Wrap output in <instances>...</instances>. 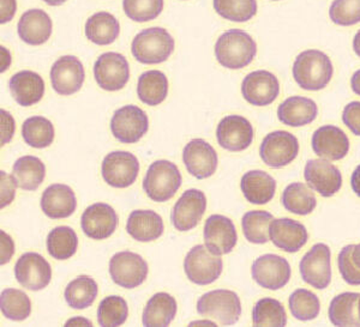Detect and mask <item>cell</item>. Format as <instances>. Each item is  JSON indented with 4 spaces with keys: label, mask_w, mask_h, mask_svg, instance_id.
I'll use <instances>...</instances> for the list:
<instances>
[{
    "label": "cell",
    "mask_w": 360,
    "mask_h": 327,
    "mask_svg": "<svg viewBox=\"0 0 360 327\" xmlns=\"http://www.w3.org/2000/svg\"><path fill=\"white\" fill-rule=\"evenodd\" d=\"M292 74L304 91H319L332 81L334 69L327 54L319 49H307L295 58Z\"/></svg>",
    "instance_id": "cell-1"
},
{
    "label": "cell",
    "mask_w": 360,
    "mask_h": 327,
    "mask_svg": "<svg viewBox=\"0 0 360 327\" xmlns=\"http://www.w3.org/2000/svg\"><path fill=\"white\" fill-rule=\"evenodd\" d=\"M257 53L254 39L244 30L231 29L217 39L215 57L220 65L229 70H239L249 65Z\"/></svg>",
    "instance_id": "cell-2"
},
{
    "label": "cell",
    "mask_w": 360,
    "mask_h": 327,
    "mask_svg": "<svg viewBox=\"0 0 360 327\" xmlns=\"http://www.w3.org/2000/svg\"><path fill=\"white\" fill-rule=\"evenodd\" d=\"M174 39L159 27L144 29L137 34L131 45L132 55L141 64H161L174 52Z\"/></svg>",
    "instance_id": "cell-3"
},
{
    "label": "cell",
    "mask_w": 360,
    "mask_h": 327,
    "mask_svg": "<svg viewBox=\"0 0 360 327\" xmlns=\"http://www.w3.org/2000/svg\"><path fill=\"white\" fill-rule=\"evenodd\" d=\"M197 312L203 318L231 326L242 315V303L234 291L219 289L202 295L197 302Z\"/></svg>",
    "instance_id": "cell-4"
},
{
    "label": "cell",
    "mask_w": 360,
    "mask_h": 327,
    "mask_svg": "<svg viewBox=\"0 0 360 327\" xmlns=\"http://www.w3.org/2000/svg\"><path fill=\"white\" fill-rule=\"evenodd\" d=\"M181 180V174L176 164L167 160L155 161L149 166L144 176V192L153 201L165 203L176 196Z\"/></svg>",
    "instance_id": "cell-5"
},
{
    "label": "cell",
    "mask_w": 360,
    "mask_h": 327,
    "mask_svg": "<svg viewBox=\"0 0 360 327\" xmlns=\"http://www.w3.org/2000/svg\"><path fill=\"white\" fill-rule=\"evenodd\" d=\"M222 259L213 254L205 245H197L188 251L184 260V271L190 282L208 286L222 274Z\"/></svg>",
    "instance_id": "cell-6"
},
{
    "label": "cell",
    "mask_w": 360,
    "mask_h": 327,
    "mask_svg": "<svg viewBox=\"0 0 360 327\" xmlns=\"http://www.w3.org/2000/svg\"><path fill=\"white\" fill-rule=\"evenodd\" d=\"M149 128V119L139 107L129 105L115 112L111 120L112 135L120 143L134 144L143 138Z\"/></svg>",
    "instance_id": "cell-7"
},
{
    "label": "cell",
    "mask_w": 360,
    "mask_h": 327,
    "mask_svg": "<svg viewBox=\"0 0 360 327\" xmlns=\"http://www.w3.org/2000/svg\"><path fill=\"white\" fill-rule=\"evenodd\" d=\"M148 264L139 254L130 251L115 253L110 260V274L115 284L135 289L147 279Z\"/></svg>",
    "instance_id": "cell-8"
},
{
    "label": "cell",
    "mask_w": 360,
    "mask_h": 327,
    "mask_svg": "<svg viewBox=\"0 0 360 327\" xmlns=\"http://www.w3.org/2000/svg\"><path fill=\"white\" fill-rule=\"evenodd\" d=\"M330 248L326 243L312 246L299 264V271L304 282L312 288L323 291L332 281V262Z\"/></svg>",
    "instance_id": "cell-9"
},
{
    "label": "cell",
    "mask_w": 360,
    "mask_h": 327,
    "mask_svg": "<svg viewBox=\"0 0 360 327\" xmlns=\"http://www.w3.org/2000/svg\"><path fill=\"white\" fill-rule=\"evenodd\" d=\"M299 152V142L287 131H275L266 135L259 147V156L270 168H283L292 164Z\"/></svg>",
    "instance_id": "cell-10"
},
{
    "label": "cell",
    "mask_w": 360,
    "mask_h": 327,
    "mask_svg": "<svg viewBox=\"0 0 360 327\" xmlns=\"http://www.w3.org/2000/svg\"><path fill=\"white\" fill-rule=\"evenodd\" d=\"M94 77L103 91L123 89L130 78V66L127 58L115 52L101 54L94 64Z\"/></svg>",
    "instance_id": "cell-11"
},
{
    "label": "cell",
    "mask_w": 360,
    "mask_h": 327,
    "mask_svg": "<svg viewBox=\"0 0 360 327\" xmlns=\"http://www.w3.org/2000/svg\"><path fill=\"white\" fill-rule=\"evenodd\" d=\"M251 274L258 286L278 291L291 279V265L276 254H264L257 258L251 267Z\"/></svg>",
    "instance_id": "cell-12"
},
{
    "label": "cell",
    "mask_w": 360,
    "mask_h": 327,
    "mask_svg": "<svg viewBox=\"0 0 360 327\" xmlns=\"http://www.w3.org/2000/svg\"><path fill=\"white\" fill-rule=\"evenodd\" d=\"M101 173L107 185L115 188H127L139 176V162L131 152H113L103 159Z\"/></svg>",
    "instance_id": "cell-13"
},
{
    "label": "cell",
    "mask_w": 360,
    "mask_h": 327,
    "mask_svg": "<svg viewBox=\"0 0 360 327\" xmlns=\"http://www.w3.org/2000/svg\"><path fill=\"white\" fill-rule=\"evenodd\" d=\"M15 277L28 291H42L51 283L52 267L41 254L28 252L17 260Z\"/></svg>",
    "instance_id": "cell-14"
},
{
    "label": "cell",
    "mask_w": 360,
    "mask_h": 327,
    "mask_svg": "<svg viewBox=\"0 0 360 327\" xmlns=\"http://www.w3.org/2000/svg\"><path fill=\"white\" fill-rule=\"evenodd\" d=\"M217 143L229 152H244L254 140V127L240 115H227L217 128Z\"/></svg>",
    "instance_id": "cell-15"
},
{
    "label": "cell",
    "mask_w": 360,
    "mask_h": 327,
    "mask_svg": "<svg viewBox=\"0 0 360 327\" xmlns=\"http://www.w3.org/2000/svg\"><path fill=\"white\" fill-rule=\"evenodd\" d=\"M207 210V198L205 193L191 188L183 193L172 209L171 221L176 230L188 232L193 229L205 215Z\"/></svg>",
    "instance_id": "cell-16"
},
{
    "label": "cell",
    "mask_w": 360,
    "mask_h": 327,
    "mask_svg": "<svg viewBox=\"0 0 360 327\" xmlns=\"http://www.w3.org/2000/svg\"><path fill=\"white\" fill-rule=\"evenodd\" d=\"M86 78L83 64L74 55L59 58L51 69V82L54 91L69 96L81 91Z\"/></svg>",
    "instance_id": "cell-17"
},
{
    "label": "cell",
    "mask_w": 360,
    "mask_h": 327,
    "mask_svg": "<svg viewBox=\"0 0 360 327\" xmlns=\"http://www.w3.org/2000/svg\"><path fill=\"white\" fill-rule=\"evenodd\" d=\"M242 94L252 106H269L280 94V83L269 71H254L244 78Z\"/></svg>",
    "instance_id": "cell-18"
},
{
    "label": "cell",
    "mask_w": 360,
    "mask_h": 327,
    "mask_svg": "<svg viewBox=\"0 0 360 327\" xmlns=\"http://www.w3.org/2000/svg\"><path fill=\"white\" fill-rule=\"evenodd\" d=\"M205 247L217 255L229 254L237 245V229L233 222L224 215H212L205 221Z\"/></svg>",
    "instance_id": "cell-19"
},
{
    "label": "cell",
    "mask_w": 360,
    "mask_h": 327,
    "mask_svg": "<svg viewBox=\"0 0 360 327\" xmlns=\"http://www.w3.org/2000/svg\"><path fill=\"white\" fill-rule=\"evenodd\" d=\"M304 178L307 186L324 198L334 196L342 186V176L339 168L323 159L307 161Z\"/></svg>",
    "instance_id": "cell-20"
},
{
    "label": "cell",
    "mask_w": 360,
    "mask_h": 327,
    "mask_svg": "<svg viewBox=\"0 0 360 327\" xmlns=\"http://www.w3.org/2000/svg\"><path fill=\"white\" fill-rule=\"evenodd\" d=\"M185 167L198 180L208 179L217 172V154L210 144L197 138L188 142L183 150Z\"/></svg>",
    "instance_id": "cell-21"
},
{
    "label": "cell",
    "mask_w": 360,
    "mask_h": 327,
    "mask_svg": "<svg viewBox=\"0 0 360 327\" xmlns=\"http://www.w3.org/2000/svg\"><path fill=\"white\" fill-rule=\"evenodd\" d=\"M83 233L93 240H105L111 236L118 227V215L111 205L95 203L88 206L82 218Z\"/></svg>",
    "instance_id": "cell-22"
},
{
    "label": "cell",
    "mask_w": 360,
    "mask_h": 327,
    "mask_svg": "<svg viewBox=\"0 0 360 327\" xmlns=\"http://www.w3.org/2000/svg\"><path fill=\"white\" fill-rule=\"evenodd\" d=\"M312 150L316 155L328 161H340L349 152V140L341 128L326 125L317 128L312 135Z\"/></svg>",
    "instance_id": "cell-23"
},
{
    "label": "cell",
    "mask_w": 360,
    "mask_h": 327,
    "mask_svg": "<svg viewBox=\"0 0 360 327\" xmlns=\"http://www.w3.org/2000/svg\"><path fill=\"white\" fill-rule=\"evenodd\" d=\"M270 240L278 248L287 253H297L307 245L305 225L291 218L273 220L269 227Z\"/></svg>",
    "instance_id": "cell-24"
},
{
    "label": "cell",
    "mask_w": 360,
    "mask_h": 327,
    "mask_svg": "<svg viewBox=\"0 0 360 327\" xmlns=\"http://www.w3.org/2000/svg\"><path fill=\"white\" fill-rule=\"evenodd\" d=\"M77 208L76 196L68 185L54 184L46 188L41 196V209L52 220L68 218Z\"/></svg>",
    "instance_id": "cell-25"
},
{
    "label": "cell",
    "mask_w": 360,
    "mask_h": 327,
    "mask_svg": "<svg viewBox=\"0 0 360 327\" xmlns=\"http://www.w3.org/2000/svg\"><path fill=\"white\" fill-rule=\"evenodd\" d=\"M52 20L49 13L40 8L25 11L17 25V32L22 40L32 46L44 45L52 35Z\"/></svg>",
    "instance_id": "cell-26"
},
{
    "label": "cell",
    "mask_w": 360,
    "mask_h": 327,
    "mask_svg": "<svg viewBox=\"0 0 360 327\" xmlns=\"http://www.w3.org/2000/svg\"><path fill=\"white\" fill-rule=\"evenodd\" d=\"M8 88L15 101L20 106H33L40 102L45 94V82L40 74L33 71L25 70L13 74Z\"/></svg>",
    "instance_id": "cell-27"
},
{
    "label": "cell",
    "mask_w": 360,
    "mask_h": 327,
    "mask_svg": "<svg viewBox=\"0 0 360 327\" xmlns=\"http://www.w3.org/2000/svg\"><path fill=\"white\" fill-rule=\"evenodd\" d=\"M319 108L311 98L292 96L285 100L278 108V118L283 125L302 127L315 121Z\"/></svg>",
    "instance_id": "cell-28"
},
{
    "label": "cell",
    "mask_w": 360,
    "mask_h": 327,
    "mask_svg": "<svg viewBox=\"0 0 360 327\" xmlns=\"http://www.w3.org/2000/svg\"><path fill=\"white\" fill-rule=\"evenodd\" d=\"M127 232L139 242L158 240L164 234V221L152 210H135L127 218Z\"/></svg>",
    "instance_id": "cell-29"
},
{
    "label": "cell",
    "mask_w": 360,
    "mask_h": 327,
    "mask_svg": "<svg viewBox=\"0 0 360 327\" xmlns=\"http://www.w3.org/2000/svg\"><path fill=\"white\" fill-rule=\"evenodd\" d=\"M240 188L249 203L264 205L274 198L276 181L263 171H250L243 175Z\"/></svg>",
    "instance_id": "cell-30"
},
{
    "label": "cell",
    "mask_w": 360,
    "mask_h": 327,
    "mask_svg": "<svg viewBox=\"0 0 360 327\" xmlns=\"http://www.w3.org/2000/svg\"><path fill=\"white\" fill-rule=\"evenodd\" d=\"M176 301L167 293L153 295L144 307L142 321L147 327H166L176 318Z\"/></svg>",
    "instance_id": "cell-31"
},
{
    "label": "cell",
    "mask_w": 360,
    "mask_h": 327,
    "mask_svg": "<svg viewBox=\"0 0 360 327\" xmlns=\"http://www.w3.org/2000/svg\"><path fill=\"white\" fill-rule=\"evenodd\" d=\"M119 33L118 20L106 11L94 13L86 21V36L95 45H111L118 39Z\"/></svg>",
    "instance_id": "cell-32"
},
{
    "label": "cell",
    "mask_w": 360,
    "mask_h": 327,
    "mask_svg": "<svg viewBox=\"0 0 360 327\" xmlns=\"http://www.w3.org/2000/svg\"><path fill=\"white\" fill-rule=\"evenodd\" d=\"M13 175L18 187L25 191H37L45 180V164L35 156H23L13 164Z\"/></svg>",
    "instance_id": "cell-33"
},
{
    "label": "cell",
    "mask_w": 360,
    "mask_h": 327,
    "mask_svg": "<svg viewBox=\"0 0 360 327\" xmlns=\"http://www.w3.org/2000/svg\"><path fill=\"white\" fill-rule=\"evenodd\" d=\"M359 298L358 293H342L335 296L329 306L330 323L334 326H360Z\"/></svg>",
    "instance_id": "cell-34"
},
{
    "label": "cell",
    "mask_w": 360,
    "mask_h": 327,
    "mask_svg": "<svg viewBox=\"0 0 360 327\" xmlns=\"http://www.w3.org/2000/svg\"><path fill=\"white\" fill-rule=\"evenodd\" d=\"M168 94V79L161 71L150 70L141 74L137 84V95L148 106H159Z\"/></svg>",
    "instance_id": "cell-35"
},
{
    "label": "cell",
    "mask_w": 360,
    "mask_h": 327,
    "mask_svg": "<svg viewBox=\"0 0 360 327\" xmlns=\"http://www.w3.org/2000/svg\"><path fill=\"white\" fill-rule=\"evenodd\" d=\"M283 208L298 216H307L316 209L317 199L311 188L303 182L288 185L281 196Z\"/></svg>",
    "instance_id": "cell-36"
},
{
    "label": "cell",
    "mask_w": 360,
    "mask_h": 327,
    "mask_svg": "<svg viewBox=\"0 0 360 327\" xmlns=\"http://www.w3.org/2000/svg\"><path fill=\"white\" fill-rule=\"evenodd\" d=\"M98 284L89 276H78L66 286L65 301L74 309H86L98 296Z\"/></svg>",
    "instance_id": "cell-37"
},
{
    "label": "cell",
    "mask_w": 360,
    "mask_h": 327,
    "mask_svg": "<svg viewBox=\"0 0 360 327\" xmlns=\"http://www.w3.org/2000/svg\"><path fill=\"white\" fill-rule=\"evenodd\" d=\"M47 251L51 257L57 260H66L77 251L78 237L75 230L66 225L51 230L47 236Z\"/></svg>",
    "instance_id": "cell-38"
},
{
    "label": "cell",
    "mask_w": 360,
    "mask_h": 327,
    "mask_svg": "<svg viewBox=\"0 0 360 327\" xmlns=\"http://www.w3.org/2000/svg\"><path fill=\"white\" fill-rule=\"evenodd\" d=\"M22 137L29 147L44 149L54 140L53 124L44 116H32L22 126Z\"/></svg>",
    "instance_id": "cell-39"
},
{
    "label": "cell",
    "mask_w": 360,
    "mask_h": 327,
    "mask_svg": "<svg viewBox=\"0 0 360 327\" xmlns=\"http://www.w3.org/2000/svg\"><path fill=\"white\" fill-rule=\"evenodd\" d=\"M273 215L262 210L246 213L242 218L243 233L248 241L263 245L269 241V227Z\"/></svg>",
    "instance_id": "cell-40"
},
{
    "label": "cell",
    "mask_w": 360,
    "mask_h": 327,
    "mask_svg": "<svg viewBox=\"0 0 360 327\" xmlns=\"http://www.w3.org/2000/svg\"><path fill=\"white\" fill-rule=\"evenodd\" d=\"M0 308L1 313L8 319L22 321L27 319L32 313V302L25 291L8 288L1 291Z\"/></svg>",
    "instance_id": "cell-41"
},
{
    "label": "cell",
    "mask_w": 360,
    "mask_h": 327,
    "mask_svg": "<svg viewBox=\"0 0 360 327\" xmlns=\"http://www.w3.org/2000/svg\"><path fill=\"white\" fill-rule=\"evenodd\" d=\"M255 326H286L287 314L283 303L271 298L257 301L252 311Z\"/></svg>",
    "instance_id": "cell-42"
},
{
    "label": "cell",
    "mask_w": 360,
    "mask_h": 327,
    "mask_svg": "<svg viewBox=\"0 0 360 327\" xmlns=\"http://www.w3.org/2000/svg\"><path fill=\"white\" fill-rule=\"evenodd\" d=\"M129 315V307L123 298L113 295L107 296L98 308V323L100 326L117 327L123 325Z\"/></svg>",
    "instance_id": "cell-43"
},
{
    "label": "cell",
    "mask_w": 360,
    "mask_h": 327,
    "mask_svg": "<svg viewBox=\"0 0 360 327\" xmlns=\"http://www.w3.org/2000/svg\"><path fill=\"white\" fill-rule=\"evenodd\" d=\"M217 15L229 21L248 22L257 13L256 0H214Z\"/></svg>",
    "instance_id": "cell-44"
},
{
    "label": "cell",
    "mask_w": 360,
    "mask_h": 327,
    "mask_svg": "<svg viewBox=\"0 0 360 327\" xmlns=\"http://www.w3.org/2000/svg\"><path fill=\"white\" fill-rule=\"evenodd\" d=\"M288 305L293 316L300 321L316 319L321 311V303L317 295L307 289L295 291L290 296Z\"/></svg>",
    "instance_id": "cell-45"
},
{
    "label": "cell",
    "mask_w": 360,
    "mask_h": 327,
    "mask_svg": "<svg viewBox=\"0 0 360 327\" xmlns=\"http://www.w3.org/2000/svg\"><path fill=\"white\" fill-rule=\"evenodd\" d=\"M124 13L134 22L153 21L164 8V0H123Z\"/></svg>",
    "instance_id": "cell-46"
},
{
    "label": "cell",
    "mask_w": 360,
    "mask_h": 327,
    "mask_svg": "<svg viewBox=\"0 0 360 327\" xmlns=\"http://www.w3.org/2000/svg\"><path fill=\"white\" fill-rule=\"evenodd\" d=\"M329 17L341 27L358 25L360 22V0H334L329 8Z\"/></svg>",
    "instance_id": "cell-47"
},
{
    "label": "cell",
    "mask_w": 360,
    "mask_h": 327,
    "mask_svg": "<svg viewBox=\"0 0 360 327\" xmlns=\"http://www.w3.org/2000/svg\"><path fill=\"white\" fill-rule=\"evenodd\" d=\"M354 245L345 246L338 257L340 274L349 286H360V266L353 258Z\"/></svg>",
    "instance_id": "cell-48"
},
{
    "label": "cell",
    "mask_w": 360,
    "mask_h": 327,
    "mask_svg": "<svg viewBox=\"0 0 360 327\" xmlns=\"http://www.w3.org/2000/svg\"><path fill=\"white\" fill-rule=\"evenodd\" d=\"M342 121L353 135H360V102L353 101L345 107Z\"/></svg>",
    "instance_id": "cell-49"
},
{
    "label": "cell",
    "mask_w": 360,
    "mask_h": 327,
    "mask_svg": "<svg viewBox=\"0 0 360 327\" xmlns=\"http://www.w3.org/2000/svg\"><path fill=\"white\" fill-rule=\"evenodd\" d=\"M0 178H1V208H5L11 204L16 194V187L18 186L13 175H8L3 171L0 172Z\"/></svg>",
    "instance_id": "cell-50"
},
{
    "label": "cell",
    "mask_w": 360,
    "mask_h": 327,
    "mask_svg": "<svg viewBox=\"0 0 360 327\" xmlns=\"http://www.w3.org/2000/svg\"><path fill=\"white\" fill-rule=\"evenodd\" d=\"M1 145L8 144L13 138V132H15V120L13 115L8 112L1 109Z\"/></svg>",
    "instance_id": "cell-51"
},
{
    "label": "cell",
    "mask_w": 360,
    "mask_h": 327,
    "mask_svg": "<svg viewBox=\"0 0 360 327\" xmlns=\"http://www.w3.org/2000/svg\"><path fill=\"white\" fill-rule=\"evenodd\" d=\"M0 236H1V262H0L1 265H4L11 260V257L15 252V243L13 239L8 236L4 230L0 232Z\"/></svg>",
    "instance_id": "cell-52"
},
{
    "label": "cell",
    "mask_w": 360,
    "mask_h": 327,
    "mask_svg": "<svg viewBox=\"0 0 360 327\" xmlns=\"http://www.w3.org/2000/svg\"><path fill=\"white\" fill-rule=\"evenodd\" d=\"M16 0H1V15L0 22L8 23L13 20L16 13Z\"/></svg>",
    "instance_id": "cell-53"
},
{
    "label": "cell",
    "mask_w": 360,
    "mask_h": 327,
    "mask_svg": "<svg viewBox=\"0 0 360 327\" xmlns=\"http://www.w3.org/2000/svg\"><path fill=\"white\" fill-rule=\"evenodd\" d=\"M351 186H352L353 192L360 198V164L354 169L351 176Z\"/></svg>",
    "instance_id": "cell-54"
},
{
    "label": "cell",
    "mask_w": 360,
    "mask_h": 327,
    "mask_svg": "<svg viewBox=\"0 0 360 327\" xmlns=\"http://www.w3.org/2000/svg\"><path fill=\"white\" fill-rule=\"evenodd\" d=\"M351 86L354 94L360 96V70L356 71L351 78Z\"/></svg>",
    "instance_id": "cell-55"
},
{
    "label": "cell",
    "mask_w": 360,
    "mask_h": 327,
    "mask_svg": "<svg viewBox=\"0 0 360 327\" xmlns=\"http://www.w3.org/2000/svg\"><path fill=\"white\" fill-rule=\"evenodd\" d=\"M86 325V326H93V323H90L89 320L83 319L81 316H77V318H75V319H71L65 323L66 326H70V325H74V326H81V325Z\"/></svg>",
    "instance_id": "cell-56"
},
{
    "label": "cell",
    "mask_w": 360,
    "mask_h": 327,
    "mask_svg": "<svg viewBox=\"0 0 360 327\" xmlns=\"http://www.w3.org/2000/svg\"><path fill=\"white\" fill-rule=\"evenodd\" d=\"M353 49H354L356 55L360 58V30L353 39Z\"/></svg>",
    "instance_id": "cell-57"
},
{
    "label": "cell",
    "mask_w": 360,
    "mask_h": 327,
    "mask_svg": "<svg viewBox=\"0 0 360 327\" xmlns=\"http://www.w3.org/2000/svg\"><path fill=\"white\" fill-rule=\"evenodd\" d=\"M353 258H354L356 264L360 266V243L359 245H354V248H353Z\"/></svg>",
    "instance_id": "cell-58"
},
{
    "label": "cell",
    "mask_w": 360,
    "mask_h": 327,
    "mask_svg": "<svg viewBox=\"0 0 360 327\" xmlns=\"http://www.w3.org/2000/svg\"><path fill=\"white\" fill-rule=\"evenodd\" d=\"M46 4L51 5V6H60L64 4L66 0H44Z\"/></svg>",
    "instance_id": "cell-59"
},
{
    "label": "cell",
    "mask_w": 360,
    "mask_h": 327,
    "mask_svg": "<svg viewBox=\"0 0 360 327\" xmlns=\"http://www.w3.org/2000/svg\"><path fill=\"white\" fill-rule=\"evenodd\" d=\"M358 313H359V320H360V298H359V303H358Z\"/></svg>",
    "instance_id": "cell-60"
},
{
    "label": "cell",
    "mask_w": 360,
    "mask_h": 327,
    "mask_svg": "<svg viewBox=\"0 0 360 327\" xmlns=\"http://www.w3.org/2000/svg\"><path fill=\"white\" fill-rule=\"evenodd\" d=\"M274 1H278V0H274Z\"/></svg>",
    "instance_id": "cell-61"
}]
</instances>
